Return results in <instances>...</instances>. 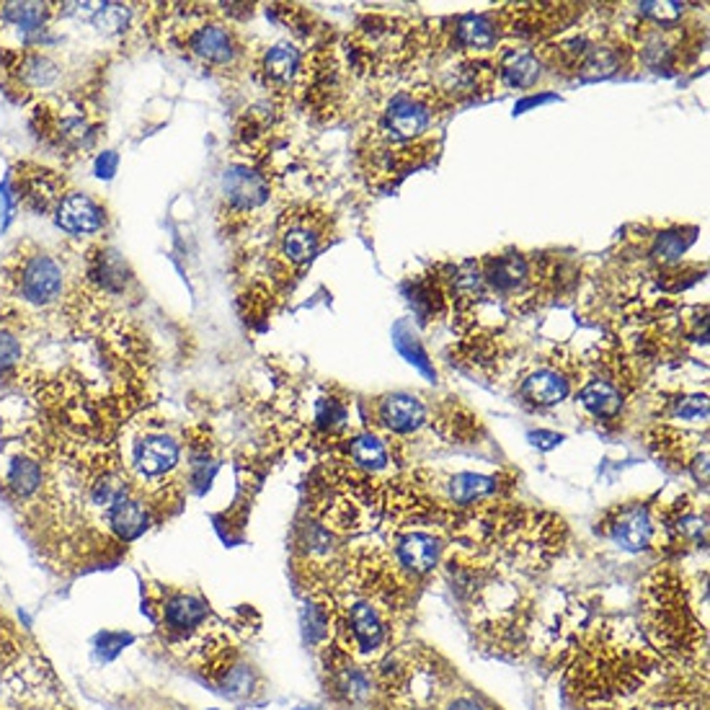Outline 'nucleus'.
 Returning <instances> with one entry per match:
<instances>
[{
  "label": "nucleus",
  "instance_id": "15",
  "mask_svg": "<svg viewBox=\"0 0 710 710\" xmlns=\"http://www.w3.org/2000/svg\"><path fill=\"white\" fill-rule=\"evenodd\" d=\"M522 393H525L527 401L535 403V405H553V403L564 401L566 393H568V382L560 378L558 372L541 370V372H535L529 380H525Z\"/></svg>",
  "mask_w": 710,
  "mask_h": 710
},
{
  "label": "nucleus",
  "instance_id": "13",
  "mask_svg": "<svg viewBox=\"0 0 710 710\" xmlns=\"http://www.w3.org/2000/svg\"><path fill=\"white\" fill-rule=\"evenodd\" d=\"M579 401L584 403V409L595 413L597 419H613L618 416L622 409V395L620 390L607 380H595L589 385L582 388Z\"/></svg>",
  "mask_w": 710,
  "mask_h": 710
},
{
  "label": "nucleus",
  "instance_id": "6",
  "mask_svg": "<svg viewBox=\"0 0 710 710\" xmlns=\"http://www.w3.org/2000/svg\"><path fill=\"white\" fill-rule=\"evenodd\" d=\"M429 127V109L416 99L401 96L382 114V132L388 140L403 143V140L419 137Z\"/></svg>",
  "mask_w": 710,
  "mask_h": 710
},
{
  "label": "nucleus",
  "instance_id": "19",
  "mask_svg": "<svg viewBox=\"0 0 710 710\" xmlns=\"http://www.w3.org/2000/svg\"><path fill=\"white\" fill-rule=\"evenodd\" d=\"M318 244H321V236L308 225H295V228L285 230L282 236V254L287 261L292 264H306L318 254Z\"/></svg>",
  "mask_w": 710,
  "mask_h": 710
},
{
  "label": "nucleus",
  "instance_id": "2",
  "mask_svg": "<svg viewBox=\"0 0 710 710\" xmlns=\"http://www.w3.org/2000/svg\"><path fill=\"white\" fill-rule=\"evenodd\" d=\"M13 290L27 306L50 308L62 298L65 290V275L52 256L31 251L21 254L13 267Z\"/></svg>",
  "mask_w": 710,
  "mask_h": 710
},
{
  "label": "nucleus",
  "instance_id": "28",
  "mask_svg": "<svg viewBox=\"0 0 710 710\" xmlns=\"http://www.w3.org/2000/svg\"><path fill=\"white\" fill-rule=\"evenodd\" d=\"M21 357V344L11 337H0V370L11 367Z\"/></svg>",
  "mask_w": 710,
  "mask_h": 710
},
{
  "label": "nucleus",
  "instance_id": "8",
  "mask_svg": "<svg viewBox=\"0 0 710 710\" xmlns=\"http://www.w3.org/2000/svg\"><path fill=\"white\" fill-rule=\"evenodd\" d=\"M610 535L622 550L638 553L649 548L654 535L649 510L646 506H626L610 525Z\"/></svg>",
  "mask_w": 710,
  "mask_h": 710
},
{
  "label": "nucleus",
  "instance_id": "14",
  "mask_svg": "<svg viewBox=\"0 0 710 710\" xmlns=\"http://www.w3.org/2000/svg\"><path fill=\"white\" fill-rule=\"evenodd\" d=\"M529 277V264L522 256H502V259L491 261L486 279L491 287L498 292H514L519 287H525Z\"/></svg>",
  "mask_w": 710,
  "mask_h": 710
},
{
  "label": "nucleus",
  "instance_id": "16",
  "mask_svg": "<svg viewBox=\"0 0 710 710\" xmlns=\"http://www.w3.org/2000/svg\"><path fill=\"white\" fill-rule=\"evenodd\" d=\"M349 457L354 460V465L364 467V471L370 473H380L385 471L390 457H388V447L385 442L380 440L378 434H357L352 442H349Z\"/></svg>",
  "mask_w": 710,
  "mask_h": 710
},
{
  "label": "nucleus",
  "instance_id": "20",
  "mask_svg": "<svg viewBox=\"0 0 710 710\" xmlns=\"http://www.w3.org/2000/svg\"><path fill=\"white\" fill-rule=\"evenodd\" d=\"M457 42L467 50H491L496 44V29L486 16H465L457 23Z\"/></svg>",
  "mask_w": 710,
  "mask_h": 710
},
{
  "label": "nucleus",
  "instance_id": "31",
  "mask_svg": "<svg viewBox=\"0 0 710 710\" xmlns=\"http://www.w3.org/2000/svg\"><path fill=\"white\" fill-rule=\"evenodd\" d=\"M310 710H318V708H310Z\"/></svg>",
  "mask_w": 710,
  "mask_h": 710
},
{
  "label": "nucleus",
  "instance_id": "4",
  "mask_svg": "<svg viewBox=\"0 0 710 710\" xmlns=\"http://www.w3.org/2000/svg\"><path fill=\"white\" fill-rule=\"evenodd\" d=\"M178 442L166 434H147L132 444L130 471L140 481H161L178 465Z\"/></svg>",
  "mask_w": 710,
  "mask_h": 710
},
{
  "label": "nucleus",
  "instance_id": "21",
  "mask_svg": "<svg viewBox=\"0 0 710 710\" xmlns=\"http://www.w3.org/2000/svg\"><path fill=\"white\" fill-rule=\"evenodd\" d=\"M300 65V58H298V50L290 44H277L271 47L267 52V58H264V73L267 78H271L275 83H287L290 78L295 75V70Z\"/></svg>",
  "mask_w": 710,
  "mask_h": 710
},
{
  "label": "nucleus",
  "instance_id": "5",
  "mask_svg": "<svg viewBox=\"0 0 710 710\" xmlns=\"http://www.w3.org/2000/svg\"><path fill=\"white\" fill-rule=\"evenodd\" d=\"M54 220L65 233L73 236H85V233H96L104 225V209L93 202L89 194L70 192L65 197H60L58 207H54Z\"/></svg>",
  "mask_w": 710,
  "mask_h": 710
},
{
  "label": "nucleus",
  "instance_id": "26",
  "mask_svg": "<svg viewBox=\"0 0 710 710\" xmlns=\"http://www.w3.org/2000/svg\"><path fill=\"white\" fill-rule=\"evenodd\" d=\"M685 246H688V240H682L677 233H667V236H661L659 246H657V254L665 256V259H677L685 251Z\"/></svg>",
  "mask_w": 710,
  "mask_h": 710
},
{
  "label": "nucleus",
  "instance_id": "17",
  "mask_svg": "<svg viewBox=\"0 0 710 710\" xmlns=\"http://www.w3.org/2000/svg\"><path fill=\"white\" fill-rule=\"evenodd\" d=\"M225 189H228V199L238 207H256L267 199V184L261 182L256 174L248 171H233L225 178Z\"/></svg>",
  "mask_w": 710,
  "mask_h": 710
},
{
  "label": "nucleus",
  "instance_id": "10",
  "mask_svg": "<svg viewBox=\"0 0 710 710\" xmlns=\"http://www.w3.org/2000/svg\"><path fill=\"white\" fill-rule=\"evenodd\" d=\"M380 419L382 424H385L390 432H398V434H405V432H413V429H419L424 424L426 419V411L421 401L411 395H388L385 401L380 403Z\"/></svg>",
  "mask_w": 710,
  "mask_h": 710
},
{
  "label": "nucleus",
  "instance_id": "22",
  "mask_svg": "<svg viewBox=\"0 0 710 710\" xmlns=\"http://www.w3.org/2000/svg\"><path fill=\"white\" fill-rule=\"evenodd\" d=\"M504 78L510 85H517V89H529V85L537 83L541 78V62H537L533 54H517L504 65Z\"/></svg>",
  "mask_w": 710,
  "mask_h": 710
},
{
  "label": "nucleus",
  "instance_id": "3",
  "mask_svg": "<svg viewBox=\"0 0 710 710\" xmlns=\"http://www.w3.org/2000/svg\"><path fill=\"white\" fill-rule=\"evenodd\" d=\"M161 618H163V630L174 638V641L184 644V641H205V626L209 618L207 605L202 603L199 597L192 595H171L166 597V603L161 607Z\"/></svg>",
  "mask_w": 710,
  "mask_h": 710
},
{
  "label": "nucleus",
  "instance_id": "1",
  "mask_svg": "<svg viewBox=\"0 0 710 710\" xmlns=\"http://www.w3.org/2000/svg\"><path fill=\"white\" fill-rule=\"evenodd\" d=\"M651 603L646 607V622H649V634L654 644L667 654L677 657H692L700 651V644L706 646V613L696 610L680 584L661 579L651 584Z\"/></svg>",
  "mask_w": 710,
  "mask_h": 710
},
{
  "label": "nucleus",
  "instance_id": "24",
  "mask_svg": "<svg viewBox=\"0 0 710 710\" xmlns=\"http://www.w3.org/2000/svg\"><path fill=\"white\" fill-rule=\"evenodd\" d=\"M91 21L93 27L99 31H104V34H116V31H122L127 27L130 21V8L122 6V3H101L91 11Z\"/></svg>",
  "mask_w": 710,
  "mask_h": 710
},
{
  "label": "nucleus",
  "instance_id": "29",
  "mask_svg": "<svg viewBox=\"0 0 710 710\" xmlns=\"http://www.w3.org/2000/svg\"><path fill=\"white\" fill-rule=\"evenodd\" d=\"M114 168H116V155H114V153H104V155H101L99 163H96V174H99L101 178H109V176L114 174Z\"/></svg>",
  "mask_w": 710,
  "mask_h": 710
},
{
  "label": "nucleus",
  "instance_id": "7",
  "mask_svg": "<svg viewBox=\"0 0 710 710\" xmlns=\"http://www.w3.org/2000/svg\"><path fill=\"white\" fill-rule=\"evenodd\" d=\"M440 553H442L440 541H436L434 535L424 533V529L405 533L403 537H398V545H395L398 566L413 576H424L432 572V568L440 564Z\"/></svg>",
  "mask_w": 710,
  "mask_h": 710
},
{
  "label": "nucleus",
  "instance_id": "12",
  "mask_svg": "<svg viewBox=\"0 0 710 710\" xmlns=\"http://www.w3.org/2000/svg\"><path fill=\"white\" fill-rule=\"evenodd\" d=\"M496 491V479L479 473H457L447 481V496L457 506H471Z\"/></svg>",
  "mask_w": 710,
  "mask_h": 710
},
{
  "label": "nucleus",
  "instance_id": "11",
  "mask_svg": "<svg viewBox=\"0 0 710 710\" xmlns=\"http://www.w3.org/2000/svg\"><path fill=\"white\" fill-rule=\"evenodd\" d=\"M104 514H106L109 529H112V533L124 543L135 541V537L143 535L147 529V522H151V514H147L145 506L140 504L137 498H130V496L120 498V502Z\"/></svg>",
  "mask_w": 710,
  "mask_h": 710
},
{
  "label": "nucleus",
  "instance_id": "25",
  "mask_svg": "<svg viewBox=\"0 0 710 710\" xmlns=\"http://www.w3.org/2000/svg\"><path fill=\"white\" fill-rule=\"evenodd\" d=\"M682 8L685 6H680V3H644L641 11L661 23H672L682 16Z\"/></svg>",
  "mask_w": 710,
  "mask_h": 710
},
{
  "label": "nucleus",
  "instance_id": "27",
  "mask_svg": "<svg viewBox=\"0 0 710 710\" xmlns=\"http://www.w3.org/2000/svg\"><path fill=\"white\" fill-rule=\"evenodd\" d=\"M677 413L685 419H706L708 416V401L706 398H685V403L677 405Z\"/></svg>",
  "mask_w": 710,
  "mask_h": 710
},
{
  "label": "nucleus",
  "instance_id": "23",
  "mask_svg": "<svg viewBox=\"0 0 710 710\" xmlns=\"http://www.w3.org/2000/svg\"><path fill=\"white\" fill-rule=\"evenodd\" d=\"M47 13H50V6H42V3H6L3 6V19L27 31L42 27Z\"/></svg>",
  "mask_w": 710,
  "mask_h": 710
},
{
  "label": "nucleus",
  "instance_id": "9",
  "mask_svg": "<svg viewBox=\"0 0 710 710\" xmlns=\"http://www.w3.org/2000/svg\"><path fill=\"white\" fill-rule=\"evenodd\" d=\"M192 52L197 58L213 62V65H225V62L233 60L236 54V42H233V34L220 23H207V27H199L189 39Z\"/></svg>",
  "mask_w": 710,
  "mask_h": 710
},
{
  "label": "nucleus",
  "instance_id": "18",
  "mask_svg": "<svg viewBox=\"0 0 710 710\" xmlns=\"http://www.w3.org/2000/svg\"><path fill=\"white\" fill-rule=\"evenodd\" d=\"M6 481H8V488H11L16 496L27 498L31 494H37L39 486H42V465H39V460L29 455L16 457L13 463L8 465Z\"/></svg>",
  "mask_w": 710,
  "mask_h": 710
},
{
  "label": "nucleus",
  "instance_id": "30",
  "mask_svg": "<svg viewBox=\"0 0 710 710\" xmlns=\"http://www.w3.org/2000/svg\"><path fill=\"white\" fill-rule=\"evenodd\" d=\"M529 440H533L537 447H543V450H550V447H556V444L560 442V434H550V432H535V434H529Z\"/></svg>",
  "mask_w": 710,
  "mask_h": 710
}]
</instances>
